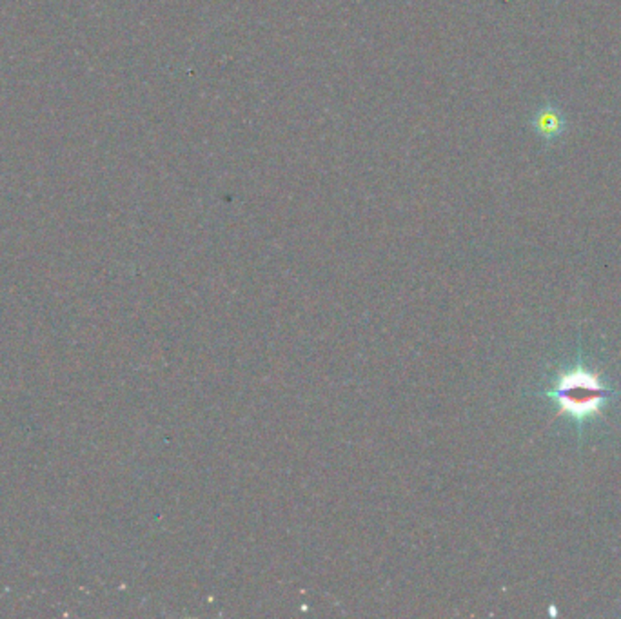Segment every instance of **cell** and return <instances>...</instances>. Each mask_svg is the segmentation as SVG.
<instances>
[{
	"label": "cell",
	"mask_w": 621,
	"mask_h": 619,
	"mask_svg": "<svg viewBox=\"0 0 621 619\" xmlns=\"http://www.w3.org/2000/svg\"><path fill=\"white\" fill-rule=\"evenodd\" d=\"M547 396L558 403L560 412L567 414L578 425H584L587 419L601 414L612 391L601 382L598 372L578 363L558 374Z\"/></svg>",
	"instance_id": "1"
},
{
	"label": "cell",
	"mask_w": 621,
	"mask_h": 619,
	"mask_svg": "<svg viewBox=\"0 0 621 619\" xmlns=\"http://www.w3.org/2000/svg\"><path fill=\"white\" fill-rule=\"evenodd\" d=\"M533 127L543 142H547V144H554V142L563 138L567 131V118L558 106L545 104L536 110L533 117Z\"/></svg>",
	"instance_id": "2"
}]
</instances>
